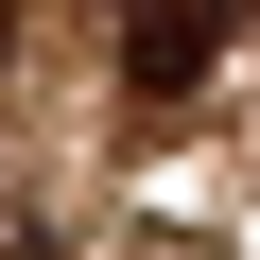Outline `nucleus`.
Segmentation results:
<instances>
[{
    "instance_id": "obj_1",
    "label": "nucleus",
    "mask_w": 260,
    "mask_h": 260,
    "mask_svg": "<svg viewBox=\"0 0 260 260\" xmlns=\"http://www.w3.org/2000/svg\"><path fill=\"white\" fill-rule=\"evenodd\" d=\"M243 52V0H121V104H191Z\"/></svg>"
},
{
    "instance_id": "obj_2",
    "label": "nucleus",
    "mask_w": 260,
    "mask_h": 260,
    "mask_svg": "<svg viewBox=\"0 0 260 260\" xmlns=\"http://www.w3.org/2000/svg\"><path fill=\"white\" fill-rule=\"evenodd\" d=\"M121 260H225V243H208V225H139Z\"/></svg>"
},
{
    "instance_id": "obj_3",
    "label": "nucleus",
    "mask_w": 260,
    "mask_h": 260,
    "mask_svg": "<svg viewBox=\"0 0 260 260\" xmlns=\"http://www.w3.org/2000/svg\"><path fill=\"white\" fill-rule=\"evenodd\" d=\"M0 260H52V225H35V208H0Z\"/></svg>"
},
{
    "instance_id": "obj_4",
    "label": "nucleus",
    "mask_w": 260,
    "mask_h": 260,
    "mask_svg": "<svg viewBox=\"0 0 260 260\" xmlns=\"http://www.w3.org/2000/svg\"><path fill=\"white\" fill-rule=\"evenodd\" d=\"M0 52H18V0H0Z\"/></svg>"
}]
</instances>
